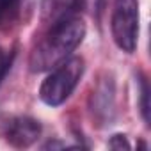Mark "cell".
<instances>
[{"label": "cell", "mask_w": 151, "mask_h": 151, "mask_svg": "<svg viewBox=\"0 0 151 151\" xmlns=\"http://www.w3.org/2000/svg\"><path fill=\"white\" fill-rule=\"evenodd\" d=\"M78 9V0H73L69 6L59 9L50 23V29L30 53V71H50L69 59L77 50L86 36V23L80 18Z\"/></svg>", "instance_id": "1"}, {"label": "cell", "mask_w": 151, "mask_h": 151, "mask_svg": "<svg viewBox=\"0 0 151 151\" xmlns=\"http://www.w3.org/2000/svg\"><path fill=\"white\" fill-rule=\"evenodd\" d=\"M84 59L82 57H69L53 69L43 80L39 87V98L48 107L62 105L78 86L82 75H84Z\"/></svg>", "instance_id": "2"}, {"label": "cell", "mask_w": 151, "mask_h": 151, "mask_svg": "<svg viewBox=\"0 0 151 151\" xmlns=\"http://www.w3.org/2000/svg\"><path fill=\"white\" fill-rule=\"evenodd\" d=\"M110 29L117 48L133 53L139 41V0H114Z\"/></svg>", "instance_id": "3"}, {"label": "cell", "mask_w": 151, "mask_h": 151, "mask_svg": "<svg viewBox=\"0 0 151 151\" xmlns=\"http://www.w3.org/2000/svg\"><path fill=\"white\" fill-rule=\"evenodd\" d=\"M39 135L41 124L29 116L14 117L6 126V140L14 147H29L39 139Z\"/></svg>", "instance_id": "4"}, {"label": "cell", "mask_w": 151, "mask_h": 151, "mask_svg": "<svg viewBox=\"0 0 151 151\" xmlns=\"http://www.w3.org/2000/svg\"><path fill=\"white\" fill-rule=\"evenodd\" d=\"M23 0H0V29H11L22 14Z\"/></svg>", "instance_id": "5"}, {"label": "cell", "mask_w": 151, "mask_h": 151, "mask_svg": "<svg viewBox=\"0 0 151 151\" xmlns=\"http://www.w3.org/2000/svg\"><path fill=\"white\" fill-rule=\"evenodd\" d=\"M147 98H149V87H147L146 78H142V82H140V107H142V116H144L146 123L149 121V103H147Z\"/></svg>", "instance_id": "6"}, {"label": "cell", "mask_w": 151, "mask_h": 151, "mask_svg": "<svg viewBox=\"0 0 151 151\" xmlns=\"http://www.w3.org/2000/svg\"><path fill=\"white\" fill-rule=\"evenodd\" d=\"M109 147H112V149H130V142L126 140L124 135L117 133L109 140Z\"/></svg>", "instance_id": "7"}, {"label": "cell", "mask_w": 151, "mask_h": 151, "mask_svg": "<svg viewBox=\"0 0 151 151\" xmlns=\"http://www.w3.org/2000/svg\"><path fill=\"white\" fill-rule=\"evenodd\" d=\"M11 62H13V59L9 57H6L2 52H0V82L4 80V77L7 75V71H9V68H11Z\"/></svg>", "instance_id": "8"}]
</instances>
